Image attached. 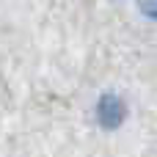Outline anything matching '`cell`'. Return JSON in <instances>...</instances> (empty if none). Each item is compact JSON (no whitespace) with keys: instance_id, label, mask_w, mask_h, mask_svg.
<instances>
[{"instance_id":"obj_1","label":"cell","mask_w":157,"mask_h":157,"mask_svg":"<svg viewBox=\"0 0 157 157\" xmlns=\"http://www.w3.org/2000/svg\"><path fill=\"white\" fill-rule=\"evenodd\" d=\"M124 116H127V108H124V102H121L116 94L99 97V102H97V121H99L105 130H116V127L124 121Z\"/></svg>"},{"instance_id":"obj_2","label":"cell","mask_w":157,"mask_h":157,"mask_svg":"<svg viewBox=\"0 0 157 157\" xmlns=\"http://www.w3.org/2000/svg\"><path fill=\"white\" fill-rule=\"evenodd\" d=\"M138 8H141L146 17L157 19V0H138Z\"/></svg>"}]
</instances>
